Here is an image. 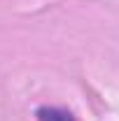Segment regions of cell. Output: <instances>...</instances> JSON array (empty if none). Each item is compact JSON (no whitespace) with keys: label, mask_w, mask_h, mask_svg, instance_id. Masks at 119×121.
Segmentation results:
<instances>
[{"label":"cell","mask_w":119,"mask_h":121,"mask_svg":"<svg viewBox=\"0 0 119 121\" xmlns=\"http://www.w3.org/2000/svg\"><path fill=\"white\" fill-rule=\"evenodd\" d=\"M40 121H73L70 112H63V109H56V107H42L37 112Z\"/></svg>","instance_id":"1"}]
</instances>
